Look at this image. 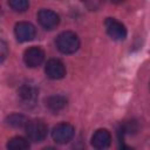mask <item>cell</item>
Wrapping results in <instances>:
<instances>
[{
	"label": "cell",
	"mask_w": 150,
	"mask_h": 150,
	"mask_svg": "<svg viewBox=\"0 0 150 150\" xmlns=\"http://www.w3.org/2000/svg\"><path fill=\"white\" fill-rule=\"evenodd\" d=\"M18 94H19L20 101L26 107L34 105L38 100V89L32 84H23L18 90Z\"/></svg>",
	"instance_id": "9"
},
{
	"label": "cell",
	"mask_w": 150,
	"mask_h": 150,
	"mask_svg": "<svg viewBox=\"0 0 150 150\" xmlns=\"http://www.w3.org/2000/svg\"><path fill=\"white\" fill-rule=\"evenodd\" d=\"M81 2L89 11H97L103 5V0H81Z\"/></svg>",
	"instance_id": "15"
},
{
	"label": "cell",
	"mask_w": 150,
	"mask_h": 150,
	"mask_svg": "<svg viewBox=\"0 0 150 150\" xmlns=\"http://www.w3.org/2000/svg\"><path fill=\"white\" fill-rule=\"evenodd\" d=\"M111 143V135L107 129H98L91 137V145L96 149H107Z\"/></svg>",
	"instance_id": "10"
},
{
	"label": "cell",
	"mask_w": 150,
	"mask_h": 150,
	"mask_svg": "<svg viewBox=\"0 0 150 150\" xmlns=\"http://www.w3.org/2000/svg\"><path fill=\"white\" fill-rule=\"evenodd\" d=\"M7 148L9 150H26L29 148V143L26 138L16 136V137H13L8 141Z\"/></svg>",
	"instance_id": "12"
},
{
	"label": "cell",
	"mask_w": 150,
	"mask_h": 150,
	"mask_svg": "<svg viewBox=\"0 0 150 150\" xmlns=\"http://www.w3.org/2000/svg\"><path fill=\"white\" fill-rule=\"evenodd\" d=\"M5 57H6V43L1 41V61H4Z\"/></svg>",
	"instance_id": "16"
},
{
	"label": "cell",
	"mask_w": 150,
	"mask_h": 150,
	"mask_svg": "<svg viewBox=\"0 0 150 150\" xmlns=\"http://www.w3.org/2000/svg\"><path fill=\"white\" fill-rule=\"evenodd\" d=\"M14 33L20 42H28L35 38V27L27 21L18 22L14 27Z\"/></svg>",
	"instance_id": "5"
},
{
	"label": "cell",
	"mask_w": 150,
	"mask_h": 150,
	"mask_svg": "<svg viewBox=\"0 0 150 150\" xmlns=\"http://www.w3.org/2000/svg\"><path fill=\"white\" fill-rule=\"evenodd\" d=\"M104 26H105V30H107L108 35L112 40L123 41L127 38V28L118 20H116L114 18H107L104 21Z\"/></svg>",
	"instance_id": "3"
},
{
	"label": "cell",
	"mask_w": 150,
	"mask_h": 150,
	"mask_svg": "<svg viewBox=\"0 0 150 150\" xmlns=\"http://www.w3.org/2000/svg\"><path fill=\"white\" fill-rule=\"evenodd\" d=\"M56 47L63 54H73L80 48V39L74 32H62L56 38Z\"/></svg>",
	"instance_id": "1"
},
{
	"label": "cell",
	"mask_w": 150,
	"mask_h": 150,
	"mask_svg": "<svg viewBox=\"0 0 150 150\" xmlns=\"http://www.w3.org/2000/svg\"><path fill=\"white\" fill-rule=\"evenodd\" d=\"M8 5L15 12H25L29 7L28 0H8Z\"/></svg>",
	"instance_id": "14"
},
{
	"label": "cell",
	"mask_w": 150,
	"mask_h": 150,
	"mask_svg": "<svg viewBox=\"0 0 150 150\" xmlns=\"http://www.w3.org/2000/svg\"><path fill=\"white\" fill-rule=\"evenodd\" d=\"M38 20H39L40 25L45 29L50 30V29H54L59 25L60 16L54 11H50V9H41L38 13Z\"/></svg>",
	"instance_id": "7"
},
{
	"label": "cell",
	"mask_w": 150,
	"mask_h": 150,
	"mask_svg": "<svg viewBox=\"0 0 150 150\" xmlns=\"http://www.w3.org/2000/svg\"><path fill=\"white\" fill-rule=\"evenodd\" d=\"M74 134L75 131H74L73 125L68 123H60L56 127H54L52 131V137L56 143L66 144L71 141V138L74 137Z\"/></svg>",
	"instance_id": "4"
},
{
	"label": "cell",
	"mask_w": 150,
	"mask_h": 150,
	"mask_svg": "<svg viewBox=\"0 0 150 150\" xmlns=\"http://www.w3.org/2000/svg\"><path fill=\"white\" fill-rule=\"evenodd\" d=\"M46 105L48 107V109L53 112H59L61 110H63L67 105V100L66 97L61 96V95H53L49 96L46 101Z\"/></svg>",
	"instance_id": "11"
},
{
	"label": "cell",
	"mask_w": 150,
	"mask_h": 150,
	"mask_svg": "<svg viewBox=\"0 0 150 150\" xmlns=\"http://www.w3.org/2000/svg\"><path fill=\"white\" fill-rule=\"evenodd\" d=\"M43 60H45V52L40 47H29L23 53V61L30 68L39 67L43 62Z\"/></svg>",
	"instance_id": "6"
},
{
	"label": "cell",
	"mask_w": 150,
	"mask_h": 150,
	"mask_svg": "<svg viewBox=\"0 0 150 150\" xmlns=\"http://www.w3.org/2000/svg\"><path fill=\"white\" fill-rule=\"evenodd\" d=\"M27 120L25 116L22 115H19V114H12L9 115L7 118H6V123L11 127H14V128H22V127H26L27 124Z\"/></svg>",
	"instance_id": "13"
},
{
	"label": "cell",
	"mask_w": 150,
	"mask_h": 150,
	"mask_svg": "<svg viewBox=\"0 0 150 150\" xmlns=\"http://www.w3.org/2000/svg\"><path fill=\"white\" fill-rule=\"evenodd\" d=\"M125 0H111V2H114V4H122V2H124Z\"/></svg>",
	"instance_id": "17"
},
{
	"label": "cell",
	"mask_w": 150,
	"mask_h": 150,
	"mask_svg": "<svg viewBox=\"0 0 150 150\" xmlns=\"http://www.w3.org/2000/svg\"><path fill=\"white\" fill-rule=\"evenodd\" d=\"M46 75L52 80H60L63 79L66 75V67L64 64L57 59H50L45 67Z\"/></svg>",
	"instance_id": "8"
},
{
	"label": "cell",
	"mask_w": 150,
	"mask_h": 150,
	"mask_svg": "<svg viewBox=\"0 0 150 150\" xmlns=\"http://www.w3.org/2000/svg\"><path fill=\"white\" fill-rule=\"evenodd\" d=\"M48 128L41 120H32L26 124L27 137L33 142H42L47 136Z\"/></svg>",
	"instance_id": "2"
}]
</instances>
